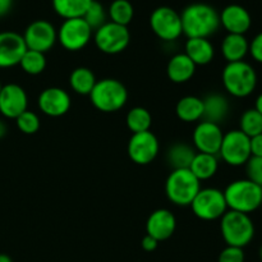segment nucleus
<instances>
[{
    "label": "nucleus",
    "mask_w": 262,
    "mask_h": 262,
    "mask_svg": "<svg viewBox=\"0 0 262 262\" xmlns=\"http://www.w3.org/2000/svg\"><path fill=\"white\" fill-rule=\"evenodd\" d=\"M182 30L188 38H209L220 27L219 13L206 3H194L181 14Z\"/></svg>",
    "instance_id": "f257e3e1"
},
{
    "label": "nucleus",
    "mask_w": 262,
    "mask_h": 262,
    "mask_svg": "<svg viewBox=\"0 0 262 262\" xmlns=\"http://www.w3.org/2000/svg\"><path fill=\"white\" fill-rule=\"evenodd\" d=\"M223 86L233 97L245 99L252 95L257 87V73L246 60L227 63L222 73Z\"/></svg>",
    "instance_id": "f03ea898"
},
{
    "label": "nucleus",
    "mask_w": 262,
    "mask_h": 262,
    "mask_svg": "<svg viewBox=\"0 0 262 262\" xmlns=\"http://www.w3.org/2000/svg\"><path fill=\"white\" fill-rule=\"evenodd\" d=\"M228 210L250 215L262 206V187L246 179L232 182L224 189Z\"/></svg>",
    "instance_id": "7ed1b4c3"
},
{
    "label": "nucleus",
    "mask_w": 262,
    "mask_h": 262,
    "mask_svg": "<svg viewBox=\"0 0 262 262\" xmlns=\"http://www.w3.org/2000/svg\"><path fill=\"white\" fill-rule=\"evenodd\" d=\"M220 232L227 246L245 248L255 237V224L250 215L228 210L220 219Z\"/></svg>",
    "instance_id": "20e7f679"
},
{
    "label": "nucleus",
    "mask_w": 262,
    "mask_h": 262,
    "mask_svg": "<svg viewBox=\"0 0 262 262\" xmlns=\"http://www.w3.org/2000/svg\"><path fill=\"white\" fill-rule=\"evenodd\" d=\"M200 189L201 182L189 169L171 170L165 182L166 197L177 206H191Z\"/></svg>",
    "instance_id": "39448f33"
},
{
    "label": "nucleus",
    "mask_w": 262,
    "mask_h": 262,
    "mask_svg": "<svg viewBox=\"0 0 262 262\" xmlns=\"http://www.w3.org/2000/svg\"><path fill=\"white\" fill-rule=\"evenodd\" d=\"M89 96L97 110L102 113H115L127 104L128 91L118 79L104 78L96 82Z\"/></svg>",
    "instance_id": "423d86ee"
},
{
    "label": "nucleus",
    "mask_w": 262,
    "mask_h": 262,
    "mask_svg": "<svg viewBox=\"0 0 262 262\" xmlns=\"http://www.w3.org/2000/svg\"><path fill=\"white\" fill-rule=\"evenodd\" d=\"M193 214L205 222L222 219L228 211L224 192L217 188H201L191 204Z\"/></svg>",
    "instance_id": "0eeeda50"
},
{
    "label": "nucleus",
    "mask_w": 262,
    "mask_h": 262,
    "mask_svg": "<svg viewBox=\"0 0 262 262\" xmlns=\"http://www.w3.org/2000/svg\"><path fill=\"white\" fill-rule=\"evenodd\" d=\"M225 164L230 166L246 165L251 155V138L242 130L232 129L224 133L219 154Z\"/></svg>",
    "instance_id": "6e6552de"
},
{
    "label": "nucleus",
    "mask_w": 262,
    "mask_h": 262,
    "mask_svg": "<svg viewBox=\"0 0 262 262\" xmlns=\"http://www.w3.org/2000/svg\"><path fill=\"white\" fill-rule=\"evenodd\" d=\"M96 48L107 55H115L128 48L130 42V32L125 26L106 22L94 33Z\"/></svg>",
    "instance_id": "1a4fd4ad"
},
{
    "label": "nucleus",
    "mask_w": 262,
    "mask_h": 262,
    "mask_svg": "<svg viewBox=\"0 0 262 262\" xmlns=\"http://www.w3.org/2000/svg\"><path fill=\"white\" fill-rule=\"evenodd\" d=\"M150 27L160 40L171 42L183 35L181 14L170 7H159L151 13Z\"/></svg>",
    "instance_id": "9d476101"
},
{
    "label": "nucleus",
    "mask_w": 262,
    "mask_h": 262,
    "mask_svg": "<svg viewBox=\"0 0 262 262\" xmlns=\"http://www.w3.org/2000/svg\"><path fill=\"white\" fill-rule=\"evenodd\" d=\"M92 37V30L83 18L64 19L58 31L60 45L68 51H79L86 48Z\"/></svg>",
    "instance_id": "9b49d317"
},
{
    "label": "nucleus",
    "mask_w": 262,
    "mask_h": 262,
    "mask_svg": "<svg viewBox=\"0 0 262 262\" xmlns=\"http://www.w3.org/2000/svg\"><path fill=\"white\" fill-rule=\"evenodd\" d=\"M22 36L28 50L45 54L55 45L58 40V31L49 20L37 19L27 26Z\"/></svg>",
    "instance_id": "f8f14e48"
},
{
    "label": "nucleus",
    "mask_w": 262,
    "mask_h": 262,
    "mask_svg": "<svg viewBox=\"0 0 262 262\" xmlns=\"http://www.w3.org/2000/svg\"><path fill=\"white\" fill-rule=\"evenodd\" d=\"M159 140L151 130L135 133L128 142V156L137 165L152 163L159 154Z\"/></svg>",
    "instance_id": "ddd939ff"
},
{
    "label": "nucleus",
    "mask_w": 262,
    "mask_h": 262,
    "mask_svg": "<svg viewBox=\"0 0 262 262\" xmlns=\"http://www.w3.org/2000/svg\"><path fill=\"white\" fill-rule=\"evenodd\" d=\"M223 137H224V133H223L220 124L202 120L196 125L193 136H192L194 150L197 152L217 155L220 146H222Z\"/></svg>",
    "instance_id": "4468645a"
},
{
    "label": "nucleus",
    "mask_w": 262,
    "mask_h": 262,
    "mask_svg": "<svg viewBox=\"0 0 262 262\" xmlns=\"http://www.w3.org/2000/svg\"><path fill=\"white\" fill-rule=\"evenodd\" d=\"M28 107V96L17 83L4 84L0 90V114L8 119H17Z\"/></svg>",
    "instance_id": "2eb2a0df"
},
{
    "label": "nucleus",
    "mask_w": 262,
    "mask_h": 262,
    "mask_svg": "<svg viewBox=\"0 0 262 262\" xmlns=\"http://www.w3.org/2000/svg\"><path fill=\"white\" fill-rule=\"evenodd\" d=\"M37 105L45 115L58 118L69 112L72 100L66 90L60 87H49L40 94Z\"/></svg>",
    "instance_id": "dca6fc26"
},
{
    "label": "nucleus",
    "mask_w": 262,
    "mask_h": 262,
    "mask_svg": "<svg viewBox=\"0 0 262 262\" xmlns=\"http://www.w3.org/2000/svg\"><path fill=\"white\" fill-rule=\"evenodd\" d=\"M26 50L27 48L22 35L13 31L0 32V68L19 66Z\"/></svg>",
    "instance_id": "f3484780"
},
{
    "label": "nucleus",
    "mask_w": 262,
    "mask_h": 262,
    "mask_svg": "<svg viewBox=\"0 0 262 262\" xmlns=\"http://www.w3.org/2000/svg\"><path fill=\"white\" fill-rule=\"evenodd\" d=\"M177 228V219L168 209L155 210L146 222V234L151 235L159 242L169 239Z\"/></svg>",
    "instance_id": "a211bd4d"
},
{
    "label": "nucleus",
    "mask_w": 262,
    "mask_h": 262,
    "mask_svg": "<svg viewBox=\"0 0 262 262\" xmlns=\"http://www.w3.org/2000/svg\"><path fill=\"white\" fill-rule=\"evenodd\" d=\"M220 26L227 30L228 33L245 35L252 25L250 12L239 4H230L219 13Z\"/></svg>",
    "instance_id": "6ab92c4d"
},
{
    "label": "nucleus",
    "mask_w": 262,
    "mask_h": 262,
    "mask_svg": "<svg viewBox=\"0 0 262 262\" xmlns=\"http://www.w3.org/2000/svg\"><path fill=\"white\" fill-rule=\"evenodd\" d=\"M196 68L193 61L184 53L176 54L171 56L166 66V74L168 78L174 83H186L196 73Z\"/></svg>",
    "instance_id": "aec40b11"
},
{
    "label": "nucleus",
    "mask_w": 262,
    "mask_h": 262,
    "mask_svg": "<svg viewBox=\"0 0 262 262\" xmlns=\"http://www.w3.org/2000/svg\"><path fill=\"white\" fill-rule=\"evenodd\" d=\"M223 56L227 63H234V61L245 60L246 56L250 51V41L245 35H235V33H228L223 40L220 46Z\"/></svg>",
    "instance_id": "412c9836"
},
{
    "label": "nucleus",
    "mask_w": 262,
    "mask_h": 262,
    "mask_svg": "<svg viewBox=\"0 0 262 262\" xmlns=\"http://www.w3.org/2000/svg\"><path fill=\"white\" fill-rule=\"evenodd\" d=\"M184 54L194 66H206L214 60L215 48L209 38H188L184 46Z\"/></svg>",
    "instance_id": "4be33fe9"
},
{
    "label": "nucleus",
    "mask_w": 262,
    "mask_h": 262,
    "mask_svg": "<svg viewBox=\"0 0 262 262\" xmlns=\"http://www.w3.org/2000/svg\"><path fill=\"white\" fill-rule=\"evenodd\" d=\"M202 101H204L202 120L220 124L227 119L230 110V105L227 97L220 94H210L205 99H202Z\"/></svg>",
    "instance_id": "5701e85b"
},
{
    "label": "nucleus",
    "mask_w": 262,
    "mask_h": 262,
    "mask_svg": "<svg viewBox=\"0 0 262 262\" xmlns=\"http://www.w3.org/2000/svg\"><path fill=\"white\" fill-rule=\"evenodd\" d=\"M194 155H196V150L188 143L176 142L166 151V161L173 170L189 169Z\"/></svg>",
    "instance_id": "b1692460"
},
{
    "label": "nucleus",
    "mask_w": 262,
    "mask_h": 262,
    "mask_svg": "<svg viewBox=\"0 0 262 262\" xmlns=\"http://www.w3.org/2000/svg\"><path fill=\"white\" fill-rule=\"evenodd\" d=\"M217 169H219L217 156L204 152H196L191 163V166H189V170L193 173V176L200 182L211 179L216 174Z\"/></svg>",
    "instance_id": "393cba45"
},
{
    "label": "nucleus",
    "mask_w": 262,
    "mask_h": 262,
    "mask_svg": "<svg viewBox=\"0 0 262 262\" xmlns=\"http://www.w3.org/2000/svg\"><path fill=\"white\" fill-rule=\"evenodd\" d=\"M176 113L182 122H199L204 117V101L197 96H184L177 102Z\"/></svg>",
    "instance_id": "a878e982"
},
{
    "label": "nucleus",
    "mask_w": 262,
    "mask_h": 262,
    "mask_svg": "<svg viewBox=\"0 0 262 262\" xmlns=\"http://www.w3.org/2000/svg\"><path fill=\"white\" fill-rule=\"evenodd\" d=\"M96 82L97 81L94 72L90 68H86V67H78L69 76L71 89L76 94L82 95V96H86V95L91 94Z\"/></svg>",
    "instance_id": "bb28decb"
},
{
    "label": "nucleus",
    "mask_w": 262,
    "mask_h": 262,
    "mask_svg": "<svg viewBox=\"0 0 262 262\" xmlns=\"http://www.w3.org/2000/svg\"><path fill=\"white\" fill-rule=\"evenodd\" d=\"M94 0H51L53 9L64 19L82 18Z\"/></svg>",
    "instance_id": "cd10ccee"
},
{
    "label": "nucleus",
    "mask_w": 262,
    "mask_h": 262,
    "mask_svg": "<svg viewBox=\"0 0 262 262\" xmlns=\"http://www.w3.org/2000/svg\"><path fill=\"white\" fill-rule=\"evenodd\" d=\"M125 124L133 135L146 132V130H150L151 124H152V117L147 109L136 106L128 112L127 117H125Z\"/></svg>",
    "instance_id": "c85d7f7f"
},
{
    "label": "nucleus",
    "mask_w": 262,
    "mask_h": 262,
    "mask_svg": "<svg viewBox=\"0 0 262 262\" xmlns=\"http://www.w3.org/2000/svg\"><path fill=\"white\" fill-rule=\"evenodd\" d=\"M135 9L128 0H114L109 7L110 22L127 27L133 19Z\"/></svg>",
    "instance_id": "c756f323"
},
{
    "label": "nucleus",
    "mask_w": 262,
    "mask_h": 262,
    "mask_svg": "<svg viewBox=\"0 0 262 262\" xmlns=\"http://www.w3.org/2000/svg\"><path fill=\"white\" fill-rule=\"evenodd\" d=\"M19 67L25 73L30 74V76H37V74L42 73L46 68L45 54L27 49L20 59Z\"/></svg>",
    "instance_id": "7c9ffc66"
},
{
    "label": "nucleus",
    "mask_w": 262,
    "mask_h": 262,
    "mask_svg": "<svg viewBox=\"0 0 262 262\" xmlns=\"http://www.w3.org/2000/svg\"><path fill=\"white\" fill-rule=\"evenodd\" d=\"M239 130H242L250 138L262 133V115L255 107L247 109L239 119Z\"/></svg>",
    "instance_id": "2f4dec72"
},
{
    "label": "nucleus",
    "mask_w": 262,
    "mask_h": 262,
    "mask_svg": "<svg viewBox=\"0 0 262 262\" xmlns=\"http://www.w3.org/2000/svg\"><path fill=\"white\" fill-rule=\"evenodd\" d=\"M82 18L86 20V23L91 27L92 31H96L97 28L106 23V12H105L101 3L94 0Z\"/></svg>",
    "instance_id": "473e14b6"
},
{
    "label": "nucleus",
    "mask_w": 262,
    "mask_h": 262,
    "mask_svg": "<svg viewBox=\"0 0 262 262\" xmlns=\"http://www.w3.org/2000/svg\"><path fill=\"white\" fill-rule=\"evenodd\" d=\"M18 129L25 135H35L40 129V118L36 113L26 110L15 119Z\"/></svg>",
    "instance_id": "72a5a7b5"
},
{
    "label": "nucleus",
    "mask_w": 262,
    "mask_h": 262,
    "mask_svg": "<svg viewBox=\"0 0 262 262\" xmlns=\"http://www.w3.org/2000/svg\"><path fill=\"white\" fill-rule=\"evenodd\" d=\"M246 176L248 181L262 187V158L251 156L246 163Z\"/></svg>",
    "instance_id": "f704fd0d"
},
{
    "label": "nucleus",
    "mask_w": 262,
    "mask_h": 262,
    "mask_svg": "<svg viewBox=\"0 0 262 262\" xmlns=\"http://www.w3.org/2000/svg\"><path fill=\"white\" fill-rule=\"evenodd\" d=\"M245 260L246 256L243 248L232 246H227L217 257V262H245Z\"/></svg>",
    "instance_id": "c9c22d12"
},
{
    "label": "nucleus",
    "mask_w": 262,
    "mask_h": 262,
    "mask_svg": "<svg viewBox=\"0 0 262 262\" xmlns=\"http://www.w3.org/2000/svg\"><path fill=\"white\" fill-rule=\"evenodd\" d=\"M256 63L262 64V32L257 33L252 40L250 41V51H248Z\"/></svg>",
    "instance_id": "e433bc0d"
},
{
    "label": "nucleus",
    "mask_w": 262,
    "mask_h": 262,
    "mask_svg": "<svg viewBox=\"0 0 262 262\" xmlns=\"http://www.w3.org/2000/svg\"><path fill=\"white\" fill-rule=\"evenodd\" d=\"M251 155L262 158V133L251 138Z\"/></svg>",
    "instance_id": "4c0bfd02"
},
{
    "label": "nucleus",
    "mask_w": 262,
    "mask_h": 262,
    "mask_svg": "<svg viewBox=\"0 0 262 262\" xmlns=\"http://www.w3.org/2000/svg\"><path fill=\"white\" fill-rule=\"evenodd\" d=\"M141 246H142V248L146 251V252H152V251H155L156 248H158L159 241H156L155 238H152L151 235L146 234L145 237L142 238Z\"/></svg>",
    "instance_id": "58836bf2"
},
{
    "label": "nucleus",
    "mask_w": 262,
    "mask_h": 262,
    "mask_svg": "<svg viewBox=\"0 0 262 262\" xmlns=\"http://www.w3.org/2000/svg\"><path fill=\"white\" fill-rule=\"evenodd\" d=\"M13 5V0H0V17H4L10 12Z\"/></svg>",
    "instance_id": "ea45409f"
},
{
    "label": "nucleus",
    "mask_w": 262,
    "mask_h": 262,
    "mask_svg": "<svg viewBox=\"0 0 262 262\" xmlns=\"http://www.w3.org/2000/svg\"><path fill=\"white\" fill-rule=\"evenodd\" d=\"M255 109L257 110L258 113L262 115V92L256 97V101H255Z\"/></svg>",
    "instance_id": "a19ab883"
},
{
    "label": "nucleus",
    "mask_w": 262,
    "mask_h": 262,
    "mask_svg": "<svg viewBox=\"0 0 262 262\" xmlns=\"http://www.w3.org/2000/svg\"><path fill=\"white\" fill-rule=\"evenodd\" d=\"M7 132H8L7 124H5V123L3 122L2 119H0V140H2L3 137H5V135H7Z\"/></svg>",
    "instance_id": "79ce46f5"
},
{
    "label": "nucleus",
    "mask_w": 262,
    "mask_h": 262,
    "mask_svg": "<svg viewBox=\"0 0 262 262\" xmlns=\"http://www.w3.org/2000/svg\"><path fill=\"white\" fill-rule=\"evenodd\" d=\"M0 262H13L12 258L5 253H0Z\"/></svg>",
    "instance_id": "37998d69"
},
{
    "label": "nucleus",
    "mask_w": 262,
    "mask_h": 262,
    "mask_svg": "<svg viewBox=\"0 0 262 262\" xmlns=\"http://www.w3.org/2000/svg\"><path fill=\"white\" fill-rule=\"evenodd\" d=\"M260 257H261V260H262V246H261V248H260Z\"/></svg>",
    "instance_id": "c03bdc74"
},
{
    "label": "nucleus",
    "mask_w": 262,
    "mask_h": 262,
    "mask_svg": "<svg viewBox=\"0 0 262 262\" xmlns=\"http://www.w3.org/2000/svg\"><path fill=\"white\" fill-rule=\"evenodd\" d=\"M2 87H3V84H2V82H0V90H2Z\"/></svg>",
    "instance_id": "a18cd8bd"
}]
</instances>
